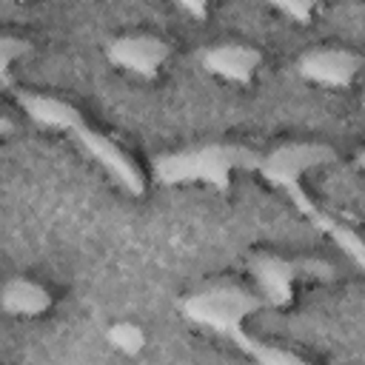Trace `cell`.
I'll list each match as a JSON object with an SVG mask.
<instances>
[{"label":"cell","mask_w":365,"mask_h":365,"mask_svg":"<svg viewBox=\"0 0 365 365\" xmlns=\"http://www.w3.org/2000/svg\"><path fill=\"white\" fill-rule=\"evenodd\" d=\"M268 3H271L277 11H282L288 20L299 23V26H308L322 0H268Z\"/></svg>","instance_id":"cell-12"},{"label":"cell","mask_w":365,"mask_h":365,"mask_svg":"<svg viewBox=\"0 0 365 365\" xmlns=\"http://www.w3.org/2000/svg\"><path fill=\"white\" fill-rule=\"evenodd\" d=\"M20 3H26V0H20Z\"/></svg>","instance_id":"cell-16"},{"label":"cell","mask_w":365,"mask_h":365,"mask_svg":"<svg viewBox=\"0 0 365 365\" xmlns=\"http://www.w3.org/2000/svg\"><path fill=\"white\" fill-rule=\"evenodd\" d=\"M356 165H359V168H362V171H365V148H362V151H359V154H356Z\"/></svg>","instance_id":"cell-14"},{"label":"cell","mask_w":365,"mask_h":365,"mask_svg":"<svg viewBox=\"0 0 365 365\" xmlns=\"http://www.w3.org/2000/svg\"><path fill=\"white\" fill-rule=\"evenodd\" d=\"M200 66L228 83H248L262 66V51L245 43H214L200 51Z\"/></svg>","instance_id":"cell-8"},{"label":"cell","mask_w":365,"mask_h":365,"mask_svg":"<svg viewBox=\"0 0 365 365\" xmlns=\"http://www.w3.org/2000/svg\"><path fill=\"white\" fill-rule=\"evenodd\" d=\"M248 271L257 282L259 297L271 308H288L294 302V282L299 279H334V265L317 257H279V254H257L248 259Z\"/></svg>","instance_id":"cell-5"},{"label":"cell","mask_w":365,"mask_h":365,"mask_svg":"<svg viewBox=\"0 0 365 365\" xmlns=\"http://www.w3.org/2000/svg\"><path fill=\"white\" fill-rule=\"evenodd\" d=\"M262 154L257 148L240 143H208L197 148L157 154L151 160V174L160 185H185V182H208L217 191L231 188L234 171H257Z\"/></svg>","instance_id":"cell-4"},{"label":"cell","mask_w":365,"mask_h":365,"mask_svg":"<svg viewBox=\"0 0 365 365\" xmlns=\"http://www.w3.org/2000/svg\"><path fill=\"white\" fill-rule=\"evenodd\" d=\"M106 57L117 68H125L143 80H154L163 63L171 57V43L154 34H123L106 43Z\"/></svg>","instance_id":"cell-6"},{"label":"cell","mask_w":365,"mask_h":365,"mask_svg":"<svg viewBox=\"0 0 365 365\" xmlns=\"http://www.w3.org/2000/svg\"><path fill=\"white\" fill-rule=\"evenodd\" d=\"M336 160V151L328 145V143H308V140H299V143H285V145H277L274 151L262 154L259 160V174L265 177V182L277 185L279 191H285V197L294 202V208L319 231L325 234L359 271H365V240L342 220H336L334 214L322 211L311 194L302 188V177L314 168H322V165H331Z\"/></svg>","instance_id":"cell-1"},{"label":"cell","mask_w":365,"mask_h":365,"mask_svg":"<svg viewBox=\"0 0 365 365\" xmlns=\"http://www.w3.org/2000/svg\"><path fill=\"white\" fill-rule=\"evenodd\" d=\"M188 17H194V20H205V14H208V6L214 3V0H174Z\"/></svg>","instance_id":"cell-13"},{"label":"cell","mask_w":365,"mask_h":365,"mask_svg":"<svg viewBox=\"0 0 365 365\" xmlns=\"http://www.w3.org/2000/svg\"><path fill=\"white\" fill-rule=\"evenodd\" d=\"M145 3H154V0H145Z\"/></svg>","instance_id":"cell-15"},{"label":"cell","mask_w":365,"mask_h":365,"mask_svg":"<svg viewBox=\"0 0 365 365\" xmlns=\"http://www.w3.org/2000/svg\"><path fill=\"white\" fill-rule=\"evenodd\" d=\"M0 305L9 317L31 319L51 308V294L46 285H40L29 277H11V279H6V285L0 291Z\"/></svg>","instance_id":"cell-9"},{"label":"cell","mask_w":365,"mask_h":365,"mask_svg":"<svg viewBox=\"0 0 365 365\" xmlns=\"http://www.w3.org/2000/svg\"><path fill=\"white\" fill-rule=\"evenodd\" d=\"M262 305H265V299L259 297V291H248L242 285H208V288L194 291V294L180 299V311L185 319L225 336L254 362L305 365V356H299L297 351H288V348H279L271 342H259L257 336H251L242 328V322L251 314H257Z\"/></svg>","instance_id":"cell-2"},{"label":"cell","mask_w":365,"mask_h":365,"mask_svg":"<svg viewBox=\"0 0 365 365\" xmlns=\"http://www.w3.org/2000/svg\"><path fill=\"white\" fill-rule=\"evenodd\" d=\"M106 339L111 348H117L120 354H140L143 345H145V331L137 325V322H128V319H120L114 325L106 328Z\"/></svg>","instance_id":"cell-10"},{"label":"cell","mask_w":365,"mask_h":365,"mask_svg":"<svg viewBox=\"0 0 365 365\" xmlns=\"http://www.w3.org/2000/svg\"><path fill=\"white\" fill-rule=\"evenodd\" d=\"M362 68L365 57L351 48H311L297 63L302 80L325 88H348Z\"/></svg>","instance_id":"cell-7"},{"label":"cell","mask_w":365,"mask_h":365,"mask_svg":"<svg viewBox=\"0 0 365 365\" xmlns=\"http://www.w3.org/2000/svg\"><path fill=\"white\" fill-rule=\"evenodd\" d=\"M14 97L31 123H37L40 128L68 134L86 151V157L94 160L125 194H131V197L145 194V177L137 168V163L131 160V154L125 148H120L111 137L91 128L86 123V117L80 114V108H74L71 103H66L60 97H48V94H37V91H17Z\"/></svg>","instance_id":"cell-3"},{"label":"cell","mask_w":365,"mask_h":365,"mask_svg":"<svg viewBox=\"0 0 365 365\" xmlns=\"http://www.w3.org/2000/svg\"><path fill=\"white\" fill-rule=\"evenodd\" d=\"M31 46L23 37H14V34H3L0 37V83H3V88H11V66Z\"/></svg>","instance_id":"cell-11"}]
</instances>
